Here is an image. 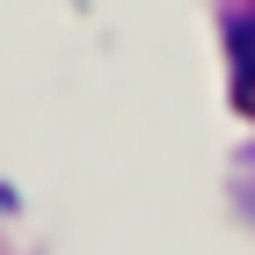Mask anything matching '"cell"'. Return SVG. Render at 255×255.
Instances as JSON below:
<instances>
[{
  "label": "cell",
  "mask_w": 255,
  "mask_h": 255,
  "mask_svg": "<svg viewBox=\"0 0 255 255\" xmlns=\"http://www.w3.org/2000/svg\"><path fill=\"white\" fill-rule=\"evenodd\" d=\"M234 44H241V73H248V95H255V22H241Z\"/></svg>",
  "instance_id": "obj_1"
}]
</instances>
